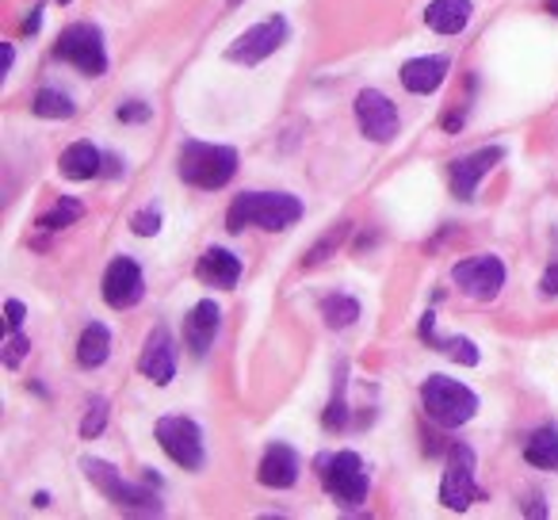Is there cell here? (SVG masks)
<instances>
[{"mask_svg": "<svg viewBox=\"0 0 558 520\" xmlns=\"http://www.w3.org/2000/svg\"><path fill=\"white\" fill-rule=\"evenodd\" d=\"M303 199L291 192H245L230 203L226 210V230L245 233V230H264V233H283L303 218Z\"/></svg>", "mask_w": 558, "mask_h": 520, "instance_id": "6da1fadb", "label": "cell"}, {"mask_svg": "<svg viewBox=\"0 0 558 520\" xmlns=\"http://www.w3.org/2000/svg\"><path fill=\"white\" fill-rule=\"evenodd\" d=\"M177 177L187 188H199V192H218L238 177V149L218 146V142H199L187 138L177 154Z\"/></svg>", "mask_w": 558, "mask_h": 520, "instance_id": "7a4b0ae2", "label": "cell"}, {"mask_svg": "<svg viewBox=\"0 0 558 520\" xmlns=\"http://www.w3.org/2000/svg\"><path fill=\"white\" fill-rule=\"evenodd\" d=\"M421 410L433 425L440 428H463L478 413V395L466 383L451 379V375H428L421 383Z\"/></svg>", "mask_w": 558, "mask_h": 520, "instance_id": "3957f363", "label": "cell"}, {"mask_svg": "<svg viewBox=\"0 0 558 520\" xmlns=\"http://www.w3.org/2000/svg\"><path fill=\"white\" fill-rule=\"evenodd\" d=\"M81 471H85V479L93 482V486L100 489V494L108 497L116 509H126V512H161V501H157L154 489L142 486V482H126L123 471H116L108 459L85 456V459H81Z\"/></svg>", "mask_w": 558, "mask_h": 520, "instance_id": "277c9868", "label": "cell"}, {"mask_svg": "<svg viewBox=\"0 0 558 520\" xmlns=\"http://www.w3.org/2000/svg\"><path fill=\"white\" fill-rule=\"evenodd\" d=\"M318 479L326 494L341 505H364L367 489H372V474L360 451H329L318 459Z\"/></svg>", "mask_w": 558, "mask_h": 520, "instance_id": "5b68a950", "label": "cell"}, {"mask_svg": "<svg viewBox=\"0 0 558 520\" xmlns=\"http://www.w3.org/2000/svg\"><path fill=\"white\" fill-rule=\"evenodd\" d=\"M154 433H157L161 451L177 467H184V471H203V467H207V440H203V428L195 425L192 418H184V413H165V418H157Z\"/></svg>", "mask_w": 558, "mask_h": 520, "instance_id": "8992f818", "label": "cell"}, {"mask_svg": "<svg viewBox=\"0 0 558 520\" xmlns=\"http://www.w3.org/2000/svg\"><path fill=\"white\" fill-rule=\"evenodd\" d=\"M478 497V456H474L471 444H451L440 479V505L451 512H466Z\"/></svg>", "mask_w": 558, "mask_h": 520, "instance_id": "52a82bcc", "label": "cell"}, {"mask_svg": "<svg viewBox=\"0 0 558 520\" xmlns=\"http://www.w3.org/2000/svg\"><path fill=\"white\" fill-rule=\"evenodd\" d=\"M54 58L73 65L85 77H104L108 73V47H104V32L96 24H70L54 43Z\"/></svg>", "mask_w": 558, "mask_h": 520, "instance_id": "ba28073f", "label": "cell"}, {"mask_svg": "<svg viewBox=\"0 0 558 520\" xmlns=\"http://www.w3.org/2000/svg\"><path fill=\"white\" fill-rule=\"evenodd\" d=\"M288 35H291V24H288L283 16L260 20V24H253L248 32H241L238 39H233L230 47H226V62L253 70V65L268 62V58L276 55V50H283Z\"/></svg>", "mask_w": 558, "mask_h": 520, "instance_id": "9c48e42d", "label": "cell"}, {"mask_svg": "<svg viewBox=\"0 0 558 520\" xmlns=\"http://www.w3.org/2000/svg\"><path fill=\"white\" fill-rule=\"evenodd\" d=\"M505 276H509L505 273V261L494 253L466 256V261H459V265L451 268L456 288L463 291L466 299H474V303H494L505 288Z\"/></svg>", "mask_w": 558, "mask_h": 520, "instance_id": "30bf717a", "label": "cell"}, {"mask_svg": "<svg viewBox=\"0 0 558 520\" xmlns=\"http://www.w3.org/2000/svg\"><path fill=\"white\" fill-rule=\"evenodd\" d=\"M352 111H356V126H360V134H364L367 142H379V146H387V142H395L398 131H402L398 104L390 100L387 93H379V88H360Z\"/></svg>", "mask_w": 558, "mask_h": 520, "instance_id": "8fae6325", "label": "cell"}, {"mask_svg": "<svg viewBox=\"0 0 558 520\" xmlns=\"http://www.w3.org/2000/svg\"><path fill=\"white\" fill-rule=\"evenodd\" d=\"M104 303L111 306V311H134V306L146 299V276H142V265L134 261V256H116L108 265V273H104Z\"/></svg>", "mask_w": 558, "mask_h": 520, "instance_id": "7c38bea8", "label": "cell"}, {"mask_svg": "<svg viewBox=\"0 0 558 520\" xmlns=\"http://www.w3.org/2000/svg\"><path fill=\"white\" fill-rule=\"evenodd\" d=\"M501 161H505V146H482V149H474V154L451 161V169H448L451 172V195L463 199V203H471L474 195H478V184Z\"/></svg>", "mask_w": 558, "mask_h": 520, "instance_id": "4fadbf2b", "label": "cell"}, {"mask_svg": "<svg viewBox=\"0 0 558 520\" xmlns=\"http://www.w3.org/2000/svg\"><path fill=\"white\" fill-rule=\"evenodd\" d=\"M177 341L165 326L149 329L146 344H142V356H138V372L146 375L154 387H169L177 379Z\"/></svg>", "mask_w": 558, "mask_h": 520, "instance_id": "5bb4252c", "label": "cell"}, {"mask_svg": "<svg viewBox=\"0 0 558 520\" xmlns=\"http://www.w3.org/2000/svg\"><path fill=\"white\" fill-rule=\"evenodd\" d=\"M303 474V459L291 444H268L260 467H256V482L264 489H291Z\"/></svg>", "mask_w": 558, "mask_h": 520, "instance_id": "9a60e30c", "label": "cell"}, {"mask_svg": "<svg viewBox=\"0 0 558 520\" xmlns=\"http://www.w3.org/2000/svg\"><path fill=\"white\" fill-rule=\"evenodd\" d=\"M451 73V58L448 55H421V58H410V62L402 65V88L413 96H433L436 88L448 81Z\"/></svg>", "mask_w": 558, "mask_h": 520, "instance_id": "2e32d148", "label": "cell"}, {"mask_svg": "<svg viewBox=\"0 0 558 520\" xmlns=\"http://www.w3.org/2000/svg\"><path fill=\"white\" fill-rule=\"evenodd\" d=\"M218 326H222V311H218V303L215 299H199V303L187 311V318H184V344H187V352L192 356H207L210 352V344H215V334H218Z\"/></svg>", "mask_w": 558, "mask_h": 520, "instance_id": "e0dca14e", "label": "cell"}, {"mask_svg": "<svg viewBox=\"0 0 558 520\" xmlns=\"http://www.w3.org/2000/svg\"><path fill=\"white\" fill-rule=\"evenodd\" d=\"M241 273H245L241 256L230 253V249H218V245H210L207 253L199 256V265H195V276H199L207 288H222V291L238 288Z\"/></svg>", "mask_w": 558, "mask_h": 520, "instance_id": "ac0fdd59", "label": "cell"}, {"mask_svg": "<svg viewBox=\"0 0 558 520\" xmlns=\"http://www.w3.org/2000/svg\"><path fill=\"white\" fill-rule=\"evenodd\" d=\"M421 341H425L428 349L451 356L456 364H463V367H478V360H482L478 344H474L471 337H440V334H436V314L433 311L421 318Z\"/></svg>", "mask_w": 558, "mask_h": 520, "instance_id": "d6986e66", "label": "cell"}, {"mask_svg": "<svg viewBox=\"0 0 558 520\" xmlns=\"http://www.w3.org/2000/svg\"><path fill=\"white\" fill-rule=\"evenodd\" d=\"M474 20V0H428L425 24L436 35H459Z\"/></svg>", "mask_w": 558, "mask_h": 520, "instance_id": "ffe728a7", "label": "cell"}, {"mask_svg": "<svg viewBox=\"0 0 558 520\" xmlns=\"http://www.w3.org/2000/svg\"><path fill=\"white\" fill-rule=\"evenodd\" d=\"M104 154L93 146V142H73V146H65L62 149V157H58V169H62V177L65 180H93V177H100L104 172Z\"/></svg>", "mask_w": 558, "mask_h": 520, "instance_id": "44dd1931", "label": "cell"}, {"mask_svg": "<svg viewBox=\"0 0 558 520\" xmlns=\"http://www.w3.org/2000/svg\"><path fill=\"white\" fill-rule=\"evenodd\" d=\"M108 356H111V329L104 322H88L77 341V364L85 372H96V367L108 364Z\"/></svg>", "mask_w": 558, "mask_h": 520, "instance_id": "7402d4cb", "label": "cell"}, {"mask_svg": "<svg viewBox=\"0 0 558 520\" xmlns=\"http://www.w3.org/2000/svg\"><path fill=\"white\" fill-rule=\"evenodd\" d=\"M524 459L539 471H558V428L555 425H543L527 436L524 444Z\"/></svg>", "mask_w": 558, "mask_h": 520, "instance_id": "603a6c76", "label": "cell"}, {"mask_svg": "<svg viewBox=\"0 0 558 520\" xmlns=\"http://www.w3.org/2000/svg\"><path fill=\"white\" fill-rule=\"evenodd\" d=\"M322 322H326V329H352L360 322V299H352V295H344V291H337V295H326L322 299Z\"/></svg>", "mask_w": 558, "mask_h": 520, "instance_id": "cb8c5ba5", "label": "cell"}, {"mask_svg": "<svg viewBox=\"0 0 558 520\" xmlns=\"http://www.w3.org/2000/svg\"><path fill=\"white\" fill-rule=\"evenodd\" d=\"M322 425H326V433L349 428V364L337 367V383H333V395H329L326 413H322Z\"/></svg>", "mask_w": 558, "mask_h": 520, "instance_id": "d4e9b609", "label": "cell"}, {"mask_svg": "<svg viewBox=\"0 0 558 520\" xmlns=\"http://www.w3.org/2000/svg\"><path fill=\"white\" fill-rule=\"evenodd\" d=\"M32 116H39V119H73V116H77V104H73L70 93L47 85V88H39V93H35Z\"/></svg>", "mask_w": 558, "mask_h": 520, "instance_id": "484cf974", "label": "cell"}, {"mask_svg": "<svg viewBox=\"0 0 558 520\" xmlns=\"http://www.w3.org/2000/svg\"><path fill=\"white\" fill-rule=\"evenodd\" d=\"M85 218V203L81 199H70V195H62V199L54 203L50 210H43L39 215V230L43 233H58V230H65V226H73V222H81Z\"/></svg>", "mask_w": 558, "mask_h": 520, "instance_id": "4316f807", "label": "cell"}, {"mask_svg": "<svg viewBox=\"0 0 558 520\" xmlns=\"http://www.w3.org/2000/svg\"><path fill=\"white\" fill-rule=\"evenodd\" d=\"M104 428H108V398L96 395L93 402L85 406V418H81V440H96Z\"/></svg>", "mask_w": 558, "mask_h": 520, "instance_id": "83f0119b", "label": "cell"}, {"mask_svg": "<svg viewBox=\"0 0 558 520\" xmlns=\"http://www.w3.org/2000/svg\"><path fill=\"white\" fill-rule=\"evenodd\" d=\"M27 352H32V337H24L20 329H9V341H4V352H0L4 367H20Z\"/></svg>", "mask_w": 558, "mask_h": 520, "instance_id": "f1b7e54d", "label": "cell"}, {"mask_svg": "<svg viewBox=\"0 0 558 520\" xmlns=\"http://www.w3.org/2000/svg\"><path fill=\"white\" fill-rule=\"evenodd\" d=\"M349 230H352V226H349V222H344V226H337V230H329V233H326V238H322V241H318V245H314V249H311V256H306V265H322V261H326V256H329V253H333V249H337V245H341V241H344V238H349Z\"/></svg>", "mask_w": 558, "mask_h": 520, "instance_id": "f546056e", "label": "cell"}, {"mask_svg": "<svg viewBox=\"0 0 558 520\" xmlns=\"http://www.w3.org/2000/svg\"><path fill=\"white\" fill-rule=\"evenodd\" d=\"M131 233H138V238H154V233H161V210L142 207L138 215L131 218Z\"/></svg>", "mask_w": 558, "mask_h": 520, "instance_id": "4dcf8cb0", "label": "cell"}, {"mask_svg": "<svg viewBox=\"0 0 558 520\" xmlns=\"http://www.w3.org/2000/svg\"><path fill=\"white\" fill-rule=\"evenodd\" d=\"M116 119H119V123H149V119H154V104L126 100V104H119V108H116Z\"/></svg>", "mask_w": 558, "mask_h": 520, "instance_id": "1f68e13d", "label": "cell"}, {"mask_svg": "<svg viewBox=\"0 0 558 520\" xmlns=\"http://www.w3.org/2000/svg\"><path fill=\"white\" fill-rule=\"evenodd\" d=\"M24 318H27V306L20 303V299H9V303H4V322H9V329H24Z\"/></svg>", "mask_w": 558, "mask_h": 520, "instance_id": "d6a6232c", "label": "cell"}, {"mask_svg": "<svg viewBox=\"0 0 558 520\" xmlns=\"http://www.w3.org/2000/svg\"><path fill=\"white\" fill-rule=\"evenodd\" d=\"M539 295L558 299V265H547V273H543V280H539Z\"/></svg>", "mask_w": 558, "mask_h": 520, "instance_id": "836d02e7", "label": "cell"}, {"mask_svg": "<svg viewBox=\"0 0 558 520\" xmlns=\"http://www.w3.org/2000/svg\"><path fill=\"white\" fill-rule=\"evenodd\" d=\"M39 27H43V4H35L24 16V35H39Z\"/></svg>", "mask_w": 558, "mask_h": 520, "instance_id": "e575fe53", "label": "cell"}, {"mask_svg": "<svg viewBox=\"0 0 558 520\" xmlns=\"http://www.w3.org/2000/svg\"><path fill=\"white\" fill-rule=\"evenodd\" d=\"M12 65H16V47L4 43V73H12Z\"/></svg>", "mask_w": 558, "mask_h": 520, "instance_id": "d590c367", "label": "cell"}, {"mask_svg": "<svg viewBox=\"0 0 558 520\" xmlns=\"http://www.w3.org/2000/svg\"><path fill=\"white\" fill-rule=\"evenodd\" d=\"M35 505H39V509H47V505H50V494H47V489H39V494H35Z\"/></svg>", "mask_w": 558, "mask_h": 520, "instance_id": "8d00e7d4", "label": "cell"}, {"mask_svg": "<svg viewBox=\"0 0 558 520\" xmlns=\"http://www.w3.org/2000/svg\"><path fill=\"white\" fill-rule=\"evenodd\" d=\"M547 12L550 16H558V0H547Z\"/></svg>", "mask_w": 558, "mask_h": 520, "instance_id": "74e56055", "label": "cell"}, {"mask_svg": "<svg viewBox=\"0 0 558 520\" xmlns=\"http://www.w3.org/2000/svg\"><path fill=\"white\" fill-rule=\"evenodd\" d=\"M226 4H230V9H241V4H245V0H226Z\"/></svg>", "mask_w": 558, "mask_h": 520, "instance_id": "f35d334b", "label": "cell"}, {"mask_svg": "<svg viewBox=\"0 0 558 520\" xmlns=\"http://www.w3.org/2000/svg\"><path fill=\"white\" fill-rule=\"evenodd\" d=\"M54 4H73V0H54Z\"/></svg>", "mask_w": 558, "mask_h": 520, "instance_id": "ab89813d", "label": "cell"}]
</instances>
